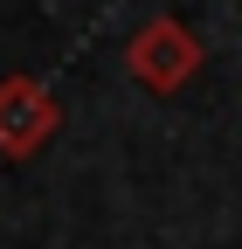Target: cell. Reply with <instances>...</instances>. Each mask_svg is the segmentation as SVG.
<instances>
[{
  "mask_svg": "<svg viewBox=\"0 0 242 249\" xmlns=\"http://www.w3.org/2000/svg\"><path fill=\"white\" fill-rule=\"evenodd\" d=\"M125 70H132V83L153 90V97H166V90H180L201 70V42H194V28H180L173 14H159V21H145L125 42Z\"/></svg>",
  "mask_w": 242,
  "mask_h": 249,
  "instance_id": "6da1fadb",
  "label": "cell"
},
{
  "mask_svg": "<svg viewBox=\"0 0 242 249\" xmlns=\"http://www.w3.org/2000/svg\"><path fill=\"white\" fill-rule=\"evenodd\" d=\"M55 124H63V104H55L35 76H7L0 83V152H7V160L42 152L55 139Z\"/></svg>",
  "mask_w": 242,
  "mask_h": 249,
  "instance_id": "7a4b0ae2",
  "label": "cell"
}]
</instances>
